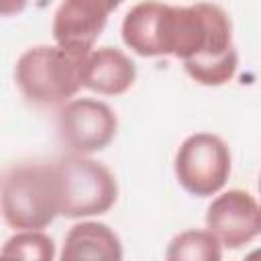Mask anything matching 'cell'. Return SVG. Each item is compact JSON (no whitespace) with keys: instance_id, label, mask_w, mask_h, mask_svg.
I'll return each instance as SVG.
<instances>
[{"instance_id":"6","label":"cell","mask_w":261,"mask_h":261,"mask_svg":"<svg viewBox=\"0 0 261 261\" xmlns=\"http://www.w3.org/2000/svg\"><path fill=\"white\" fill-rule=\"evenodd\" d=\"M206 228L222 249H241L261 232V208L251 192L228 190L218 194L206 210Z\"/></svg>"},{"instance_id":"4","label":"cell","mask_w":261,"mask_h":261,"mask_svg":"<svg viewBox=\"0 0 261 261\" xmlns=\"http://www.w3.org/2000/svg\"><path fill=\"white\" fill-rule=\"evenodd\" d=\"M230 149L212 133H194L175 151L173 171L177 184L196 198L216 196L230 175Z\"/></svg>"},{"instance_id":"7","label":"cell","mask_w":261,"mask_h":261,"mask_svg":"<svg viewBox=\"0 0 261 261\" xmlns=\"http://www.w3.org/2000/svg\"><path fill=\"white\" fill-rule=\"evenodd\" d=\"M108 10L96 0H61L53 14L55 45L75 51H92L108 22Z\"/></svg>"},{"instance_id":"3","label":"cell","mask_w":261,"mask_h":261,"mask_svg":"<svg viewBox=\"0 0 261 261\" xmlns=\"http://www.w3.org/2000/svg\"><path fill=\"white\" fill-rule=\"evenodd\" d=\"M59 192V216L90 218L106 214L118 200L114 173L100 161L71 153L53 163Z\"/></svg>"},{"instance_id":"13","label":"cell","mask_w":261,"mask_h":261,"mask_svg":"<svg viewBox=\"0 0 261 261\" xmlns=\"http://www.w3.org/2000/svg\"><path fill=\"white\" fill-rule=\"evenodd\" d=\"M29 0H0V16H14L24 10Z\"/></svg>"},{"instance_id":"1","label":"cell","mask_w":261,"mask_h":261,"mask_svg":"<svg viewBox=\"0 0 261 261\" xmlns=\"http://www.w3.org/2000/svg\"><path fill=\"white\" fill-rule=\"evenodd\" d=\"M88 53L61 45H35L16 59L14 84L31 104L61 106L80 92Z\"/></svg>"},{"instance_id":"12","label":"cell","mask_w":261,"mask_h":261,"mask_svg":"<svg viewBox=\"0 0 261 261\" xmlns=\"http://www.w3.org/2000/svg\"><path fill=\"white\" fill-rule=\"evenodd\" d=\"M55 243L43 230H16L0 249V257L29 259V261H53Z\"/></svg>"},{"instance_id":"5","label":"cell","mask_w":261,"mask_h":261,"mask_svg":"<svg viewBox=\"0 0 261 261\" xmlns=\"http://www.w3.org/2000/svg\"><path fill=\"white\" fill-rule=\"evenodd\" d=\"M116 112L96 98H71L57 112V135L71 153L104 151L116 137Z\"/></svg>"},{"instance_id":"9","label":"cell","mask_w":261,"mask_h":261,"mask_svg":"<svg viewBox=\"0 0 261 261\" xmlns=\"http://www.w3.org/2000/svg\"><path fill=\"white\" fill-rule=\"evenodd\" d=\"M59 259L61 261H120L122 243L108 224L98 220H82L67 230Z\"/></svg>"},{"instance_id":"10","label":"cell","mask_w":261,"mask_h":261,"mask_svg":"<svg viewBox=\"0 0 261 261\" xmlns=\"http://www.w3.org/2000/svg\"><path fill=\"white\" fill-rule=\"evenodd\" d=\"M167 261H220L222 245L208 228H188L175 234L167 249Z\"/></svg>"},{"instance_id":"8","label":"cell","mask_w":261,"mask_h":261,"mask_svg":"<svg viewBox=\"0 0 261 261\" xmlns=\"http://www.w3.org/2000/svg\"><path fill=\"white\" fill-rule=\"evenodd\" d=\"M137 80L135 61L116 47L92 49L86 57L82 88L102 96H120Z\"/></svg>"},{"instance_id":"2","label":"cell","mask_w":261,"mask_h":261,"mask_svg":"<svg viewBox=\"0 0 261 261\" xmlns=\"http://www.w3.org/2000/svg\"><path fill=\"white\" fill-rule=\"evenodd\" d=\"M0 210L14 230H43L59 216L53 163H22L2 179Z\"/></svg>"},{"instance_id":"11","label":"cell","mask_w":261,"mask_h":261,"mask_svg":"<svg viewBox=\"0 0 261 261\" xmlns=\"http://www.w3.org/2000/svg\"><path fill=\"white\" fill-rule=\"evenodd\" d=\"M184 69L200 86H224L234 77L239 69V53L232 47L218 57L188 59L184 61Z\"/></svg>"},{"instance_id":"14","label":"cell","mask_w":261,"mask_h":261,"mask_svg":"<svg viewBox=\"0 0 261 261\" xmlns=\"http://www.w3.org/2000/svg\"><path fill=\"white\" fill-rule=\"evenodd\" d=\"M96 2H100V4H102L106 10H108V12H112V10H116V8H118V6H120L124 0H96Z\"/></svg>"}]
</instances>
